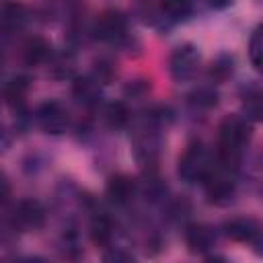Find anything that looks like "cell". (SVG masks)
<instances>
[{
    "label": "cell",
    "instance_id": "ba28073f",
    "mask_svg": "<svg viewBox=\"0 0 263 263\" xmlns=\"http://www.w3.org/2000/svg\"><path fill=\"white\" fill-rule=\"evenodd\" d=\"M72 95L82 105H95V103H99V97H101V82L92 74L90 76H78L72 82Z\"/></svg>",
    "mask_w": 263,
    "mask_h": 263
},
{
    "label": "cell",
    "instance_id": "4fadbf2b",
    "mask_svg": "<svg viewBox=\"0 0 263 263\" xmlns=\"http://www.w3.org/2000/svg\"><path fill=\"white\" fill-rule=\"evenodd\" d=\"M187 103L193 109H212L218 103V92L212 86H199V88L189 92Z\"/></svg>",
    "mask_w": 263,
    "mask_h": 263
},
{
    "label": "cell",
    "instance_id": "277c9868",
    "mask_svg": "<svg viewBox=\"0 0 263 263\" xmlns=\"http://www.w3.org/2000/svg\"><path fill=\"white\" fill-rule=\"evenodd\" d=\"M125 31H127V21L121 12H115V10L105 12L95 25V37L101 41L117 43L125 37Z\"/></svg>",
    "mask_w": 263,
    "mask_h": 263
},
{
    "label": "cell",
    "instance_id": "d6986e66",
    "mask_svg": "<svg viewBox=\"0 0 263 263\" xmlns=\"http://www.w3.org/2000/svg\"><path fill=\"white\" fill-rule=\"evenodd\" d=\"M261 51H263V39H261V31L255 29L251 41H249V58H251V64L259 70L261 68Z\"/></svg>",
    "mask_w": 263,
    "mask_h": 263
},
{
    "label": "cell",
    "instance_id": "2e32d148",
    "mask_svg": "<svg viewBox=\"0 0 263 263\" xmlns=\"http://www.w3.org/2000/svg\"><path fill=\"white\" fill-rule=\"evenodd\" d=\"M105 119H107V125L109 127H123L129 119V111L123 103H109L107 109H105Z\"/></svg>",
    "mask_w": 263,
    "mask_h": 263
},
{
    "label": "cell",
    "instance_id": "3957f363",
    "mask_svg": "<svg viewBox=\"0 0 263 263\" xmlns=\"http://www.w3.org/2000/svg\"><path fill=\"white\" fill-rule=\"evenodd\" d=\"M197 66H199V51L193 45H189V43L179 45L171 53L168 70H171V74H173L175 80H187V78H191L197 72Z\"/></svg>",
    "mask_w": 263,
    "mask_h": 263
},
{
    "label": "cell",
    "instance_id": "7402d4cb",
    "mask_svg": "<svg viewBox=\"0 0 263 263\" xmlns=\"http://www.w3.org/2000/svg\"><path fill=\"white\" fill-rule=\"evenodd\" d=\"M6 195H8V183H6V179L0 175V201L6 199Z\"/></svg>",
    "mask_w": 263,
    "mask_h": 263
},
{
    "label": "cell",
    "instance_id": "9a60e30c",
    "mask_svg": "<svg viewBox=\"0 0 263 263\" xmlns=\"http://www.w3.org/2000/svg\"><path fill=\"white\" fill-rule=\"evenodd\" d=\"M27 90H29V80L18 76V78H12L6 86H4V99L10 103V105H21L27 97Z\"/></svg>",
    "mask_w": 263,
    "mask_h": 263
},
{
    "label": "cell",
    "instance_id": "52a82bcc",
    "mask_svg": "<svg viewBox=\"0 0 263 263\" xmlns=\"http://www.w3.org/2000/svg\"><path fill=\"white\" fill-rule=\"evenodd\" d=\"M216 234L210 226L205 224H193L185 230V242L189 247L191 253H205L214 247Z\"/></svg>",
    "mask_w": 263,
    "mask_h": 263
},
{
    "label": "cell",
    "instance_id": "ac0fdd59",
    "mask_svg": "<svg viewBox=\"0 0 263 263\" xmlns=\"http://www.w3.org/2000/svg\"><path fill=\"white\" fill-rule=\"evenodd\" d=\"M234 70V64H232V58L230 55H220L212 62L210 66V78L216 80V82H222L226 80Z\"/></svg>",
    "mask_w": 263,
    "mask_h": 263
},
{
    "label": "cell",
    "instance_id": "5bb4252c",
    "mask_svg": "<svg viewBox=\"0 0 263 263\" xmlns=\"http://www.w3.org/2000/svg\"><path fill=\"white\" fill-rule=\"evenodd\" d=\"M111 236H113V224H111V220L105 218V216L95 218L92 224H90V238H92V242L99 245V247H103V245H109Z\"/></svg>",
    "mask_w": 263,
    "mask_h": 263
},
{
    "label": "cell",
    "instance_id": "9c48e42d",
    "mask_svg": "<svg viewBox=\"0 0 263 263\" xmlns=\"http://www.w3.org/2000/svg\"><path fill=\"white\" fill-rule=\"evenodd\" d=\"M136 193V183L127 175H115L107 181V197L115 203H127Z\"/></svg>",
    "mask_w": 263,
    "mask_h": 263
},
{
    "label": "cell",
    "instance_id": "e0dca14e",
    "mask_svg": "<svg viewBox=\"0 0 263 263\" xmlns=\"http://www.w3.org/2000/svg\"><path fill=\"white\" fill-rule=\"evenodd\" d=\"M191 6H193V0H162V12L175 21L185 18L191 12Z\"/></svg>",
    "mask_w": 263,
    "mask_h": 263
},
{
    "label": "cell",
    "instance_id": "7c38bea8",
    "mask_svg": "<svg viewBox=\"0 0 263 263\" xmlns=\"http://www.w3.org/2000/svg\"><path fill=\"white\" fill-rule=\"evenodd\" d=\"M25 23V8L18 2H6L0 8V27L4 31H16Z\"/></svg>",
    "mask_w": 263,
    "mask_h": 263
},
{
    "label": "cell",
    "instance_id": "cb8c5ba5",
    "mask_svg": "<svg viewBox=\"0 0 263 263\" xmlns=\"http://www.w3.org/2000/svg\"><path fill=\"white\" fill-rule=\"evenodd\" d=\"M2 64H4V53H2V47H0V68H2Z\"/></svg>",
    "mask_w": 263,
    "mask_h": 263
},
{
    "label": "cell",
    "instance_id": "8fae6325",
    "mask_svg": "<svg viewBox=\"0 0 263 263\" xmlns=\"http://www.w3.org/2000/svg\"><path fill=\"white\" fill-rule=\"evenodd\" d=\"M51 55V45L41 39V37H33L25 43V49H23V58L29 66H37V64H43L47 62Z\"/></svg>",
    "mask_w": 263,
    "mask_h": 263
},
{
    "label": "cell",
    "instance_id": "ffe728a7",
    "mask_svg": "<svg viewBox=\"0 0 263 263\" xmlns=\"http://www.w3.org/2000/svg\"><path fill=\"white\" fill-rule=\"evenodd\" d=\"M101 84H107L111 78H113V66L107 62V60H99L95 64V74H92Z\"/></svg>",
    "mask_w": 263,
    "mask_h": 263
},
{
    "label": "cell",
    "instance_id": "8992f818",
    "mask_svg": "<svg viewBox=\"0 0 263 263\" xmlns=\"http://www.w3.org/2000/svg\"><path fill=\"white\" fill-rule=\"evenodd\" d=\"M224 230L226 236H230L236 242H259L261 234V228L253 218H234L224 224Z\"/></svg>",
    "mask_w": 263,
    "mask_h": 263
},
{
    "label": "cell",
    "instance_id": "6da1fadb",
    "mask_svg": "<svg viewBox=\"0 0 263 263\" xmlns=\"http://www.w3.org/2000/svg\"><path fill=\"white\" fill-rule=\"evenodd\" d=\"M234 171L230 166H222V164H212V168L208 171V175L203 177L205 183V195L212 203L216 205H224L232 199L234 195Z\"/></svg>",
    "mask_w": 263,
    "mask_h": 263
},
{
    "label": "cell",
    "instance_id": "44dd1931",
    "mask_svg": "<svg viewBox=\"0 0 263 263\" xmlns=\"http://www.w3.org/2000/svg\"><path fill=\"white\" fill-rule=\"evenodd\" d=\"M105 259H107V261H121V259H123V261H129V259H132V255H123V253H113V255H107Z\"/></svg>",
    "mask_w": 263,
    "mask_h": 263
},
{
    "label": "cell",
    "instance_id": "5b68a950",
    "mask_svg": "<svg viewBox=\"0 0 263 263\" xmlns=\"http://www.w3.org/2000/svg\"><path fill=\"white\" fill-rule=\"evenodd\" d=\"M37 119L47 134H62L68 125V111L58 101H47L37 109Z\"/></svg>",
    "mask_w": 263,
    "mask_h": 263
},
{
    "label": "cell",
    "instance_id": "603a6c76",
    "mask_svg": "<svg viewBox=\"0 0 263 263\" xmlns=\"http://www.w3.org/2000/svg\"><path fill=\"white\" fill-rule=\"evenodd\" d=\"M230 2H232V0H208V4H210L212 8H226Z\"/></svg>",
    "mask_w": 263,
    "mask_h": 263
},
{
    "label": "cell",
    "instance_id": "7a4b0ae2",
    "mask_svg": "<svg viewBox=\"0 0 263 263\" xmlns=\"http://www.w3.org/2000/svg\"><path fill=\"white\" fill-rule=\"evenodd\" d=\"M210 168H212V162H210L205 150L201 148V144H191L179 158V177L185 183L203 181V177L208 175Z\"/></svg>",
    "mask_w": 263,
    "mask_h": 263
},
{
    "label": "cell",
    "instance_id": "30bf717a",
    "mask_svg": "<svg viewBox=\"0 0 263 263\" xmlns=\"http://www.w3.org/2000/svg\"><path fill=\"white\" fill-rule=\"evenodd\" d=\"M16 218L23 226L27 228H39L45 220V210L41 208L39 201L35 199H25L18 203V210H16Z\"/></svg>",
    "mask_w": 263,
    "mask_h": 263
}]
</instances>
